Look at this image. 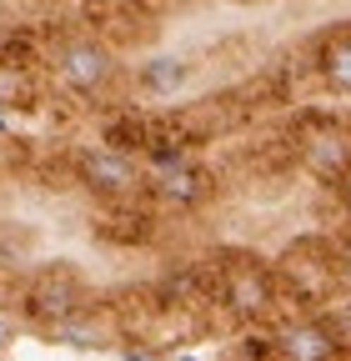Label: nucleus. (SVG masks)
I'll return each mask as SVG.
<instances>
[{
	"label": "nucleus",
	"instance_id": "8",
	"mask_svg": "<svg viewBox=\"0 0 351 361\" xmlns=\"http://www.w3.org/2000/svg\"><path fill=\"white\" fill-rule=\"evenodd\" d=\"M271 351H276V361H336L341 356V346L326 331L321 316H296V322H281L271 331Z\"/></svg>",
	"mask_w": 351,
	"mask_h": 361
},
{
	"label": "nucleus",
	"instance_id": "1",
	"mask_svg": "<svg viewBox=\"0 0 351 361\" xmlns=\"http://www.w3.org/2000/svg\"><path fill=\"white\" fill-rule=\"evenodd\" d=\"M216 306H226L246 326H281V311L306 316L276 281V271L256 256H216Z\"/></svg>",
	"mask_w": 351,
	"mask_h": 361
},
{
	"label": "nucleus",
	"instance_id": "12",
	"mask_svg": "<svg viewBox=\"0 0 351 361\" xmlns=\"http://www.w3.org/2000/svg\"><path fill=\"white\" fill-rule=\"evenodd\" d=\"M186 80H191V66H186L181 56H151V61L136 71V85L146 90V96H156V101L181 96Z\"/></svg>",
	"mask_w": 351,
	"mask_h": 361
},
{
	"label": "nucleus",
	"instance_id": "13",
	"mask_svg": "<svg viewBox=\"0 0 351 361\" xmlns=\"http://www.w3.org/2000/svg\"><path fill=\"white\" fill-rule=\"evenodd\" d=\"M0 106L35 111L40 106V75L35 71H0Z\"/></svg>",
	"mask_w": 351,
	"mask_h": 361
},
{
	"label": "nucleus",
	"instance_id": "7",
	"mask_svg": "<svg viewBox=\"0 0 351 361\" xmlns=\"http://www.w3.org/2000/svg\"><path fill=\"white\" fill-rule=\"evenodd\" d=\"M216 171L201 166L196 156H176V161H161L151 166V196L166 201V206H181V211H196L206 201H216Z\"/></svg>",
	"mask_w": 351,
	"mask_h": 361
},
{
	"label": "nucleus",
	"instance_id": "18",
	"mask_svg": "<svg viewBox=\"0 0 351 361\" xmlns=\"http://www.w3.org/2000/svg\"><path fill=\"white\" fill-rule=\"evenodd\" d=\"M121 361H161L156 351H146V346H125V356Z\"/></svg>",
	"mask_w": 351,
	"mask_h": 361
},
{
	"label": "nucleus",
	"instance_id": "19",
	"mask_svg": "<svg viewBox=\"0 0 351 361\" xmlns=\"http://www.w3.org/2000/svg\"><path fill=\"white\" fill-rule=\"evenodd\" d=\"M336 191H341V206H346V216H351V176L341 180V186H336Z\"/></svg>",
	"mask_w": 351,
	"mask_h": 361
},
{
	"label": "nucleus",
	"instance_id": "17",
	"mask_svg": "<svg viewBox=\"0 0 351 361\" xmlns=\"http://www.w3.org/2000/svg\"><path fill=\"white\" fill-rule=\"evenodd\" d=\"M336 251H341V291H351V241L336 246Z\"/></svg>",
	"mask_w": 351,
	"mask_h": 361
},
{
	"label": "nucleus",
	"instance_id": "2",
	"mask_svg": "<svg viewBox=\"0 0 351 361\" xmlns=\"http://www.w3.org/2000/svg\"><path fill=\"white\" fill-rule=\"evenodd\" d=\"M271 271H276L281 291H286L301 311H306V306H331V301L341 296V251H336L331 241H321V236L291 241V246L271 261Z\"/></svg>",
	"mask_w": 351,
	"mask_h": 361
},
{
	"label": "nucleus",
	"instance_id": "15",
	"mask_svg": "<svg viewBox=\"0 0 351 361\" xmlns=\"http://www.w3.org/2000/svg\"><path fill=\"white\" fill-rule=\"evenodd\" d=\"M56 336H61V341H75V346H101V341H106V326H101V316H96V306H91V311H80L75 322L56 326Z\"/></svg>",
	"mask_w": 351,
	"mask_h": 361
},
{
	"label": "nucleus",
	"instance_id": "3",
	"mask_svg": "<svg viewBox=\"0 0 351 361\" xmlns=\"http://www.w3.org/2000/svg\"><path fill=\"white\" fill-rule=\"evenodd\" d=\"M20 306H25L30 322L56 331V326L75 322L80 311H91V286H85V276L70 261H51L20 286Z\"/></svg>",
	"mask_w": 351,
	"mask_h": 361
},
{
	"label": "nucleus",
	"instance_id": "6",
	"mask_svg": "<svg viewBox=\"0 0 351 361\" xmlns=\"http://www.w3.org/2000/svg\"><path fill=\"white\" fill-rule=\"evenodd\" d=\"M56 80L70 90V96H101V90L116 80V56L111 45L96 35H70L56 45Z\"/></svg>",
	"mask_w": 351,
	"mask_h": 361
},
{
	"label": "nucleus",
	"instance_id": "10",
	"mask_svg": "<svg viewBox=\"0 0 351 361\" xmlns=\"http://www.w3.org/2000/svg\"><path fill=\"white\" fill-rule=\"evenodd\" d=\"M101 146L116 156H151L156 151V116L151 111H116L101 126Z\"/></svg>",
	"mask_w": 351,
	"mask_h": 361
},
{
	"label": "nucleus",
	"instance_id": "20",
	"mask_svg": "<svg viewBox=\"0 0 351 361\" xmlns=\"http://www.w3.org/2000/svg\"><path fill=\"white\" fill-rule=\"evenodd\" d=\"M0 346H11V322L0 316Z\"/></svg>",
	"mask_w": 351,
	"mask_h": 361
},
{
	"label": "nucleus",
	"instance_id": "9",
	"mask_svg": "<svg viewBox=\"0 0 351 361\" xmlns=\"http://www.w3.org/2000/svg\"><path fill=\"white\" fill-rule=\"evenodd\" d=\"M91 231L106 246H151L156 241V216L146 211V201H121V206H101L96 211Z\"/></svg>",
	"mask_w": 351,
	"mask_h": 361
},
{
	"label": "nucleus",
	"instance_id": "14",
	"mask_svg": "<svg viewBox=\"0 0 351 361\" xmlns=\"http://www.w3.org/2000/svg\"><path fill=\"white\" fill-rule=\"evenodd\" d=\"M35 66H40V40L30 30L0 35V71H35Z\"/></svg>",
	"mask_w": 351,
	"mask_h": 361
},
{
	"label": "nucleus",
	"instance_id": "16",
	"mask_svg": "<svg viewBox=\"0 0 351 361\" xmlns=\"http://www.w3.org/2000/svg\"><path fill=\"white\" fill-rule=\"evenodd\" d=\"M326 331L336 336V346H341V356H351V306H326Z\"/></svg>",
	"mask_w": 351,
	"mask_h": 361
},
{
	"label": "nucleus",
	"instance_id": "4",
	"mask_svg": "<svg viewBox=\"0 0 351 361\" xmlns=\"http://www.w3.org/2000/svg\"><path fill=\"white\" fill-rule=\"evenodd\" d=\"M291 146H296V166L326 186H341L351 176V126L336 116H306L291 130Z\"/></svg>",
	"mask_w": 351,
	"mask_h": 361
},
{
	"label": "nucleus",
	"instance_id": "11",
	"mask_svg": "<svg viewBox=\"0 0 351 361\" xmlns=\"http://www.w3.org/2000/svg\"><path fill=\"white\" fill-rule=\"evenodd\" d=\"M316 75L326 80V90L351 96V20L331 25V30L316 40Z\"/></svg>",
	"mask_w": 351,
	"mask_h": 361
},
{
	"label": "nucleus",
	"instance_id": "5",
	"mask_svg": "<svg viewBox=\"0 0 351 361\" xmlns=\"http://www.w3.org/2000/svg\"><path fill=\"white\" fill-rule=\"evenodd\" d=\"M70 166H75V180L91 196H101V206H121V201H141L151 186H146V171L141 161L130 156H116L106 146H80L70 151Z\"/></svg>",
	"mask_w": 351,
	"mask_h": 361
}]
</instances>
